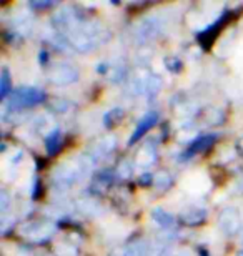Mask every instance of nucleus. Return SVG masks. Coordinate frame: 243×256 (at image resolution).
<instances>
[{"label":"nucleus","mask_w":243,"mask_h":256,"mask_svg":"<svg viewBox=\"0 0 243 256\" xmlns=\"http://www.w3.org/2000/svg\"><path fill=\"white\" fill-rule=\"evenodd\" d=\"M64 37L72 48L80 54L92 52L98 45L108 42L110 34L105 32L98 24L89 20H77L64 30Z\"/></svg>","instance_id":"f257e3e1"},{"label":"nucleus","mask_w":243,"mask_h":256,"mask_svg":"<svg viewBox=\"0 0 243 256\" xmlns=\"http://www.w3.org/2000/svg\"><path fill=\"white\" fill-rule=\"evenodd\" d=\"M94 158L90 155H82L69 163H64L54 173V183L60 188H69L79 180H84L94 170Z\"/></svg>","instance_id":"f03ea898"},{"label":"nucleus","mask_w":243,"mask_h":256,"mask_svg":"<svg viewBox=\"0 0 243 256\" xmlns=\"http://www.w3.org/2000/svg\"><path fill=\"white\" fill-rule=\"evenodd\" d=\"M49 80L57 86H67L79 80V70L75 65L69 62H59L55 64L49 72Z\"/></svg>","instance_id":"7ed1b4c3"},{"label":"nucleus","mask_w":243,"mask_h":256,"mask_svg":"<svg viewBox=\"0 0 243 256\" xmlns=\"http://www.w3.org/2000/svg\"><path fill=\"white\" fill-rule=\"evenodd\" d=\"M45 98V94L42 90L34 88V86H22L17 92H14L10 105L12 108H24V106H34L42 104Z\"/></svg>","instance_id":"20e7f679"},{"label":"nucleus","mask_w":243,"mask_h":256,"mask_svg":"<svg viewBox=\"0 0 243 256\" xmlns=\"http://www.w3.org/2000/svg\"><path fill=\"white\" fill-rule=\"evenodd\" d=\"M54 232H55V226L47 222H34V223L24 224V226L20 228V234L35 243L47 242V240L52 238Z\"/></svg>","instance_id":"39448f33"},{"label":"nucleus","mask_w":243,"mask_h":256,"mask_svg":"<svg viewBox=\"0 0 243 256\" xmlns=\"http://www.w3.org/2000/svg\"><path fill=\"white\" fill-rule=\"evenodd\" d=\"M218 226L226 236H233L240 232L241 228V220L238 210L233 206H226L221 210L220 216H218Z\"/></svg>","instance_id":"423d86ee"},{"label":"nucleus","mask_w":243,"mask_h":256,"mask_svg":"<svg viewBox=\"0 0 243 256\" xmlns=\"http://www.w3.org/2000/svg\"><path fill=\"white\" fill-rule=\"evenodd\" d=\"M162 22H160V18L158 17H148L145 18L143 22L138 25V28H137V38H138V42H148V40H152L155 38L157 35L162 32Z\"/></svg>","instance_id":"0eeeda50"},{"label":"nucleus","mask_w":243,"mask_h":256,"mask_svg":"<svg viewBox=\"0 0 243 256\" xmlns=\"http://www.w3.org/2000/svg\"><path fill=\"white\" fill-rule=\"evenodd\" d=\"M115 146H117L115 135L107 133V135H103V136L97 138V140H95V143L92 145L90 156L94 158V160H98V158H103V156L110 155V153L115 150Z\"/></svg>","instance_id":"6e6552de"},{"label":"nucleus","mask_w":243,"mask_h":256,"mask_svg":"<svg viewBox=\"0 0 243 256\" xmlns=\"http://www.w3.org/2000/svg\"><path fill=\"white\" fill-rule=\"evenodd\" d=\"M157 122H158V114H157V112H148L147 115H143L142 120L138 122L137 128L133 130V133L130 135V138H128V146H132L133 143H137L143 135H145L147 132L152 130V128L157 125Z\"/></svg>","instance_id":"1a4fd4ad"},{"label":"nucleus","mask_w":243,"mask_h":256,"mask_svg":"<svg viewBox=\"0 0 243 256\" xmlns=\"http://www.w3.org/2000/svg\"><path fill=\"white\" fill-rule=\"evenodd\" d=\"M155 162H157V146L153 143H147L137 152L135 165L138 168H150Z\"/></svg>","instance_id":"9d476101"},{"label":"nucleus","mask_w":243,"mask_h":256,"mask_svg":"<svg viewBox=\"0 0 243 256\" xmlns=\"http://www.w3.org/2000/svg\"><path fill=\"white\" fill-rule=\"evenodd\" d=\"M206 216H208V213H206L205 208L192 206L182 213V222L187 224V226H198V224L205 223Z\"/></svg>","instance_id":"9b49d317"},{"label":"nucleus","mask_w":243,"mask_h":256,"mask_svg":"<svg viewBox=\"0 0 243 256\" xmlns=\"http://www.w3.org/2000/svg\"><path fill=\"white\" fill-rule=\"evenodd\" d=\"M148 76H150V74H147L145 70L137 72V74L133 75V78L130 80V84H128V92H130L132 95H135V96L143 95L147 92Z\"/></svg>","instance_id":"f8f14e48"},{"label":"nucleus","mask_w":243,"mask_h":256,"mask_svg":"<svg viewBox=\"0 0 243 256\" xmlns=\"http://www.w3.org/2000/svg\"><path fill=\"white\" fill-rule=\"evenodd\" d=\"M216 140V135L213 133H206V135H200L196 140H193L188 146V155H196V153L206 150L208 146H211Z\"/></svg>","instance_id":"ddd939ff"},{"label":"nucleus","mask_w":243,"mask_h":256,"mask_svg":"<svg viewBox=\"0 0 243 256\" xmlns=\"http://www.w3.org/2000/svg\"><path fill=\"white\" fill-rule=\"evenodd\" d=\"M62 146V133L59 128H52L49 132V135L45 136V148H47V153L50 156H54L59 153Z\"/></svg>","instance_id":"4468645a"},{"label":"nucleus","mask_w":243,"mask_h":256,"mask_svg":"<svg viewBox=\"0 0 243 256\" xmlns=\"http://www.w3.org/2000/svg\"><path fill=\"white\" fill-rule=\"evenodd\" d=\"M123 115H125V112H123L122 106H113V108H110L103 115V126L108 128V130L115 128L117 125H120Z\"/></svg>","instance_id":"2eb2a0df"},{"label":"nucleus","mask_w":243,"mask_h":256,"mask_svg":"<svg viewBox=\"0 0 243 256\" xmlns=\"http://www.w3.org/2000/svg\"><path fill=\"white\" fill-rule=\"evenodd\" d=\"M152 220L158 224L160 228H172L175 223V218L168 212H165L163 208H153L152 210Z\"/></svg>","instance_id":"dca6fc26"},{"label":"nucleus","mask_w":243,"mask_h":256,"mask_svg":"<svg viewBox=\"0 0 243 256\" xmlns=\"http://www.w3.org/2000/svg\"><path fill=\"white\" fill-rule=\"evenodd\" d=\"M162 85H163L162 76L157 75V74H150L148 82H147V92H145L147 98L153 100L155 96L160 94V90H162Z\"/></svg>","instance_id":"f3484780"},{"label":"nucleus","mask_w":243,"mask_h":256,"mask_svg":"<svg viewBox=\"0 0 243 256\" xmlns=\"http://www.w3.org/2000/svg\"><path fill=\"white\" fill-rule=\"evenodd\" d=\"M203 118L205 122L208 125H221L223 124V120H225V114L221 112L220 108H215V106H210V108H206L205 110V114H203Z\"/></svg>","instance_id":"a211bd4d"},{"label":"nucleus","mask_w":243,"mask_h":256,"mask_svg":"<svg viewBox=\"0 0 243 256\" xmlns=\"http://www.w3.org/2000/svg\"><path fill=\"white\" fill-rule=\"evenodd\" d=\"M153 186L157 188L158 192H167L170 186H172V176L168 175L167 172H160L153 176Z\"/></svg>","instance_id":"6ab92c4d"},{"label":"nucleus","mask_w":243,"mask_h":256,"mask_svg":"<svg viewBox=\"0 0 243 256\" xmlns=\"http://www.w3.org/2000/svg\"><path fill=\"white\" fill-rule=\"evenodd\" d=\"M79 208L82 213L90 214V216H97V214L102 213V206L94 200H82V202H79Z\"/></svg>","instance_id":"aec40b11"},{"label":"nucleus","mask_w":243,"mask_h":256,"mask_svg":"<svg viewBox=\"0 0 243 256\" xmlns=\"http://www.w3.org/2000/svg\"><path fill=\"white\" fill-rule=\"evenodd\" d=\"M10 88H12V84H10V74L7 68L2 70V75H0V98L5 100L10 94Z\"/></svg>","instance_id":"412c9836"},{"label":"nucleus","mask_w":243,"mask_h":256,"mask_svg":"<svg viewBox=\"0 0 243 256\" xmlns=\"http://www.w3.org/2000/svg\"><path fill=\"white\" fill-rule=\"evenodd\" d=\"M165 66H167V70L172 72V74H180L183 68V64L178 57L170 55V57H165Z\"/></svg>","instance_id":"4be33fe9"},{"label":"nucleus","mask_w":243,"mask_h":256,"mask_svg":"<svg viewBox=\"0 0 243 256\" xmlns=\"http://www.w3.org/2000/svg\"><path fill=\"white\" fill-rule=\"evenodd\" d=\"M132 175V163L128 160H123L120 162V165L117 166V176L122 178V180H125Z\"/></svg>","instance_id":"5701e85b"},{"label":"nucleus","mask_w":243,"mask_h":256,"mask_svg":"<svg viewBox=\"0 0 243 256\" xmlns=\"http://www.w3.org/2000/svg\"><path fill=\"white\" fill-rule=\"evenodd\" d=\"M55 252L59 256H77V250L74 246H70V244H67V243L59 244Z\"/></svg>","instance_id":"b1692460"},{"label":"nucleus","mask_w":243,"mask_h":256,"mask_svg":"<svg viewBox=\"0 0 243 256\" xmlns=\"http://www.w3.org/2000/svg\"><path fill=\"white\" fill-rule=\"evenodd\" d=\"M70 106H72V104L67 100H55L54 102V110L60 112V114H65L67 110H70Z\"/></svg>","instance_id":"393cba45"},{"label":"nucleus","mask_w":243,"mask_h":256,"mask_svg":"<svg viewBox=\"0 0 243 256\" xmlns=\"http://www.w3.org/2000/svg\"><path fill=\"white\" fill-rule=\"evenodd\" d=\"M9 204H10V196H9V193L2 190L0 192V212H2L5 214V212H7V208H9Z\"/></svg>","instance_id":"a878e982"},{"label":"nucleus","mask_w":243,"mask_h":256,"mask_svg":"<svg viewBox=\"0 0 243 256\" xmlns=\"http://www.w3.org/2000/svg\"><path fill=\"white\" fill-rule=\"evenodd\" d=\"M122 78H125V66H115V72L112 75V80L113 82H122Z\"/></svg>","instance_id":"bb28decb"},{"label":"nucleus","mask_w":243,"mask_h":256,"mask_svg":"<svg viewBox=\"0 0 243 256\" xmlns=\"http://www.w3.org/2000/svg\"><path fill=\"white\" fill-rule=\"evenodd\" d=\"M150 183H153V176H152V173H142V176L138 178V185L140 186H148Z\"/></svg>","instance_id":"cd10ccee"},{"label":"nucleus","mask_w":243,"mask_h":256,"mask_svg":"<svg viewBox=\"0 0 243 256\" xmlns=\"http://www.w3.org/2000/svg\"><path fill=\"white\" fill-rule=\"evenodd\" d=\"M108 256H132L130 244H128V246H125V248H118V250H115V252L110 253Z\"/></svg>","instance_id":"c85d7f7f"},{"label":"nucleus","mask_w":243,"mask_h":256,"mask_svg":"<svg viewBox=\"0 0 243 256\" xmlns=\"http://www.w3.org/2000/svg\"><path fill=\"white\" fill-rule=\"evenodd\" d=\"M30 5H32V7H35V8H47V7H52V5H54V2H32Z\"/></svg>","instance_id":"c756f323"},{"label":"nucleus","mask_w":243,"mask_h":256,"mask_svg":"<svg viewBox=\"0 0 243 256\" xmlns=\"http://www.w3.org/2000/svg\"><path fill=\"white\" fill-rule=\"evenodd\" d=\"M47 52H44V50H42V52H40V55H39V62L40 64H45V62H47Z\"/></svg>","instance_id":"7c9ffc66"},{"label":"nucleus","mask_w":243,"mask_h":256,"mask_svg":"<svg viewBox=\"0 0 243 256\" xmlns=\"http://www.w3.org/2000/svg\"><path fill=\"white\" fill-rule=\"evenodd\" d=\"M236 186H238V192H240V193H243V173H241V176H240L238 183H236Z\"/></svg>","instance_id":"2f4dec72"},{"label":"nucleus","mask_w":243,"mask_h":256,"mask_svg":"<svg viewBox=\"0 0 243 256\" xmlns=\"http://www.w3.org/2000/svg\"><path fill=\"white\" fill-rule=\"evenodd\" d=\"M236 148H238V152H241V153H243V136L240 138L238 142H236Z\"/></svg>","instance_id":"473e14b6"},{"label":"nucleus","mask_w":243,"mask_h":256,"mask_svg":"<svg viewBox=\"0 0 243 256\" xmlns=\"http://www.w3.org/2000/svg\"><path fill=\"white\" fill-rule=\"evenodd\" d=\"M238 256H243V252H240V253H238Z\"/></svg>","instance_id":"72a5a7b5"}]
</instances>
